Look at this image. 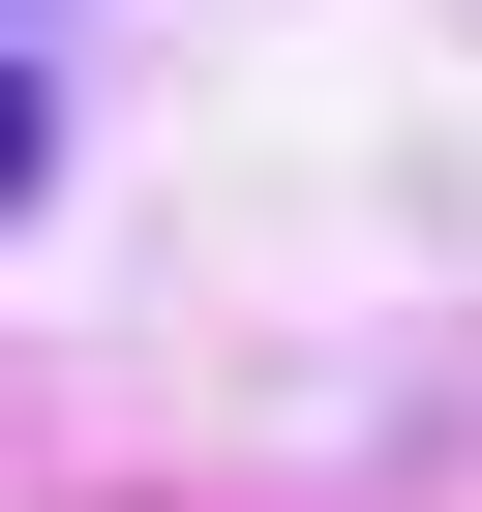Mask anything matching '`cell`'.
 Wrapping results in <instances>:
<instances>
[{
	"label": "cell",
	"instance_id": "6da1fadb",
	"mask_svg": "<svg viewBox=\"0 0 482 512\" xmlns=\"http://www.w3.org/2000/svg\"><path fill=\"white\" fill-rule=\"evenodd\" d=\"M31 151H61V91H31V61H0V211H31Z\"/></svg>",
	"mask_w": 482,
	"mask_h": 512
}]
</instances>
